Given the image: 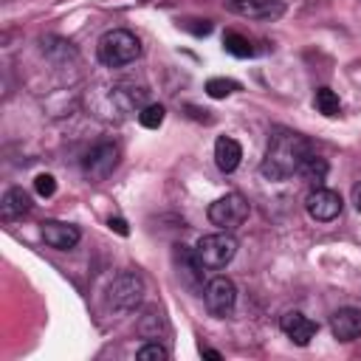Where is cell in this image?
<instances>
[{"label":"cell","instance_id":"obj_6","mask_svg":"<svg viewBox=\"0 0 361 361\" xmlns=\"http://www.w3.org/2000/svg\"><path fill=\"white\" fill-rule=\"evenodd\" d=\"M203 302H206V310L217 319H226L234 305H237V288L228 276H214L206 282L203 288Z\"/></svg>","mask_w":361,"mask_h":361},{"label":"cell","instance_id":"obj_7","mask_svg":"<svg viewBox=\"0 0 361 361\" xmlns=\"http://www.w3.org/2000/svg\"><path fill=\"white\" fill-rule=\"evenodd\" d=\"M116 166H118V147L110 144V141L93 147V149L85 155V161H82V169H85V175H87L90 180H104Z\"/></svg>","mask_w":361,"mask_h":361},{"label":"cell","instance_id":"obj_8","mask_svg":"<svg viewBox=\"0 0 361 361\" xmlns=\"http://www.w3.org/2000/svg\"><path fill=\"white\" fill-rule=\"evenodd\" d=\"M305 206H307V214H310L313 220H319V223H330V220H336V217L341 214L344 200H341L338 192L319 186V189H313V192L307 195V203H305Z\"/></svg>","mask_w":361,"mask_h":361},{"label":"cell","instance_id":"obj_14","mask_svg":"<svg viewBox=\"0 0 361 361\" xmlns=\"http://www.w3.org/2000/svg\"><path fill=\"white\" fill-rule=\"evenodd\" d=\"M28 209H31V195L23 192L20 186H11V189L3 195V200H0V214H3V220L23 217Z\"/></svg>","mask_w":361,"mask_h":361},{"label":"cell","instance_id":"obj_15","mask_svg":"<svg viewBox=\"0 0 361 361\" xmlns=\"http://www.w3.org/2000/svg\"><path fill=\"white\" fill-rule=\"evenodd\" d=\"M296 175H302V180L305 183H310V186H322L324 183V178H327V161L324 158H319V155H307L305 161H302V166H299V172Z\"/></svg>","mask_w":361,"mask_h":361},{"label":"cell","instance_id":"obj_21","mask_svg":"<svg viewBox=\"0 0 361 361\" xmlns=\"http://www.w3.org/2000/svg\"><path fill=\"white\" fill-rule=\"evenodd\" d=\"M34 192H37L39 197H51V195L56 192V178L48 175V172L37 175V178H34Z\"/></svg>","mask_w":361,"mask_h":361},{"label":"cell","instance_id":"obj_13","mask_svg":"<svg viewBox=\"0 0 361 361\" xmlns=\"http://www.w3.org/2000/svg\"><path fill=\"white\" fill-rule=\"evenodd\" d=\"M240 158H243V147L231 135H220L214 141V164L220 172H234L240 166Z\"/></svg>","mask_w":361,"mask_h":361},{"label":"cell","instance_id":"obj_24","mask_svg":"<svg viewBox=\"0 0 361 361\" xmlns=\"http://www.w3.org/2000/svg\"><path fill=\"white\" fill-rule=\"evenodd\" d=\"M203 355H206V358H214V361H220V358H223L217 350H203Z\"/></svg>","mask_w":361,"mask_h":361},{"label":"cell","instance_id":"obj_23","mask_svg":"<svg viewBox=\"0 0 361 361\" xmlns=\"http://www.w3.org/2000/svg\"><path fill=\"white\" fill-rule=\"evenodd\" d=\"M353 203H355V209L361 212V183L353 186Z\"/></svg>","mask_w":361,"mask_h":361},{"label":"cell","instance_id":"obj_19","mask_svg":"<svg viewBox=\"0 0 361 361\" xmlns=\"http://www.w3.org/2000/svg\"><path fill=\"white\" fill-rule=\"evenodd\" d=\"M164 118H166L164 104H147V107H141V113H138V124L147 127V130H158V127L164 124Z\"/></svg>","mask_w":361,"mask_h":361},{"label":"cell","instance_id":"obj_4","mask_svg":"<svg viewBox=\"0 0 361 361\" xmlns=\"http://www.w3.org/2000/svg\"><path fill=\"white\" fill-rule=\"evenodd\" d=\"M144 299V279L133 271H124L118 274L110 288H107V305L118 313H127V310H135Z\"/></svg>","mask_w":361,"mask_h":361},{"label":"cell","instance_id":"obj_3","mask_svg":"<svg viewBox=\"0 0 361 361\" xmlns=\"http://www.w3.org/2000/svg\"><path fill=\"white\" fill-rule=\"evenodd\" d=\"M195 254V262L200 268H209V271H217V268H226L234 254H237V240L228 234V231H214V234H206L197 240V245L192 248Z\"/></svg>","mask_w":361,"mask_h":361},{"label":"cell","instance_id":"obj_11","mask_svg":"<svg viewBox=\"0 0 361 361\" xmlns=\"http://www.w3.org/2000/svg\"><path fill=\"white\" fill-rule=\"evenodd\" d=\"M39 234H42L45 245L59 248V251L73 248V245L79 243V237H82L79 228H76L73 223H62V220H45L42 228H39Z\"/></svg>","mask_w":361,"mask_h":361},{"label":"cell","instance_id":"obj_9","mask_svg":"<svg viewBox=\"0 0 361 361\" xmlns=\"http://www.w3.org/2000/svg\"><path fill=\"white\" fill-rule=\"evenodd\" d=\"M226 8L231 14L251 17V20H274L285 11L279 0H226Z\"/></svg>","mask_w":361,"mask_h":361},{"label":"cell","instance_id":"obj_1","mask_svg":"<svg viewBox=\"0 0 361 361\" xmlns=\"http://www.w3.org/2000/svg\"><path fill=\"white\" fill-rule=\"evenodd\" d=\"M310 155V144L299 135V133H290V130H276L268 141V149H265V158L259 164V172L268 178V180H285L290 175L299 172L302 161Z\"/></svg>","mask_w":361,"mask_h":361},{"label":"cell","instance_id":"obj_22","mask_svg":"<svg viewBox=\"0 0 361 361\" xmlns=\"http://www.w3.org/2000/svg\"><path fill=\"white\" fill-rule=\"evenodd\" d=\"M107 226H110L116 234H121V237H127V234H130V228H127V223H124L121 217H110V220H107Z\"/></svg>","mask_w":361,"mask_h":361},{"label":"cell","instance_id":"obj_18","mask_svg":"<svg viewBox=\"0 0 361 361\" xmlns=\"http://www.w3.org/2000/svg\"><path fill=\"white\" fill-rule=\"evenodd\" d=\"M313 102H316V110L324 113V116H338L341 113V102H338V96L330 87H319Z\"/></svg>","mask_w":361,"mask_h":361},{"label":"cell","instance_id":"obj_12","mask_svg":"<svg viewBox=\"0 0 361 361\" xmlns=\"http://www.w3.org/2000/svg\"><path fill=\"white\" fill-rule=\"evenodd\" d=\"M330 330L338 341H353L361 336V310L358 307H338L330 316Z\"/></svg>","mask_w":361,"mask_h":361},{"label":"cell","instance_id":"obj_20","mask_svg":"<svg viewBox=\"0 0 361 361\" xmlns=\"http://www.w3.org/2000/svg\"><path fill=\"white\" fill-rule=\"evenodd\" d=\"M141 361H166L169 358V353H166V347H161L158 341H149V344H144L138 353H135Z\"/></svg>","mask_w":361,"mask_h":361},{"label":"cell","instance_id":"obj_10","mask_svg":"<svg viewBox=\"0 0 361 361\" xmlns=\"http://www.w3.org/2000/svg\"><path fill=\"white\" fill-rule=\"evenodd\" d=\"M279 327H282V333H285L293 344H299V347L310 344V338H313L316 330H319V324H316L313 319H307L305 313H299V310H288V313L279 319Z\"/></svg>","mask_w":361,"mask_h":361},{"label":"cell","instance_id":"obj_2","mask_svg":"<svg viewBox=\"0 0 361 361\" xmlns=\"http://www.w3.org/2000/svg\"><path fill=\"white\" fill-rule=\"evenodd\" d=\"M96 54H99V62L107 65V68H121V65H130L141 56V42L133 31L127 28H113L107 34H102L99 45H96Z\"/></svg>","mask_w":361,"mask_h":361},{"label":"cell","instance_id":"obj_17","mask_svg":"<svg viewBox=\"0 0 361 361\" xmlns=\"http://www.w3.org/2000/svg\"><path fill=\"white\" fill-rule=\"evenodd\" d=\"M237 90H240V82L226 79V76H212V79L206 82V93H209L212 99H226V96H231V93H237Z\"/></svg>","mask_w":361,"mask_h":361},{"label":"cell","instance_id":"obj_5","mask_svg":"<svg viewBox=\"0 0 361 361\" xmlns=\"http://www.w3.org/2000/svg\"><path fill=\"white\" fill-rule=\"evenodd\" d=\"M206 214H209V223L212 226H217L223 231H231V228H237V226L245 223V217H248V200L240 192H228V195L217 197L209 206Z\"/></svg>","mask_w":361,"mask_h":361},{"label":"cell","instance_id":"obj_16","mask_svg":"<svg viewBox=\"0 0 361 361\" xmlns=\"http://www.w3.org/2000/svg\"><path fill=\"white\" fill-rule=\"evenodd\" d=\"M223 48H226L231 56H237V59H245V56L254 54L248 37H243V34H237V31H226V34H223Z\"/></svg>","mask_w":361,"mask_h":361}]
</instances>
